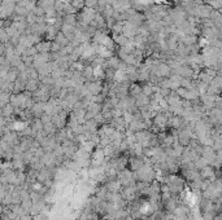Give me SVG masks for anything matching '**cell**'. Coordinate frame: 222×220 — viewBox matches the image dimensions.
I'll use <instances>...</instances> for the list:
<instances>
[{
    "label": "cell",
    "instance_id": "ba28073f",
    "mask_svg": "<svg viewBox=\"0 0 222 220\" xmlns=\"http://www.w3.org/2000/svg\"><path fill=\"white\" fill-rule=\"evenodd\" d=\"M144 220H149V219H144Z\"/></svg>",
    "mask_w": 222,
    "mask_h": 220
},
{
    "label": "cell",
    "instance_id": "277c9868",
    "mask_svg": "<svg viewBox=\"0 0 222 220\" xmlns=\"http://www.w3.org/2000/svg\"><path fill=\"white\" fill-rule=\"evenodd\" d=\"M135 101H137V106L139 109H143V107H146L149 105V101H151V97L146 96L144 93L139 95L138 97H135Z\"/></svg>",
    "mask_w": 222,
    "mask_h": 220
},
{
    "label": "cell",
    "instance_id": "3957f363",
    "mask_svg": "<svg viewBox=\"0 0 222 220\" xmlns=\"http://www.w3.org/2000/svg\"><path fill=\"white\" fill-rule=\"evenodd\" d=\"M105 188H107L110 193H121L122 190V184L118 181V180H114V181H107L104 184Z\"/></svg>",
    "mask_w": 222,
    "mask_h": 220
},
{
    "label": "cell",
    "instance_id": "5b68a950",
    "mask_svg": "<svg viewBox=\"0 0 222 220\" xmlns=\"http://www.w3.org/2000/svg\"><path fill=\"white\" fill-rule=\"evenodd\" d=\"M142 93H143V87L139 83H131V86L129 88V95L133 97H138Z\"/></svg>",
    "mask_w": 222,
    "mask_h": 220
},
{
    "label": "cell",
    "instance_id": "7a4b0ae2",
    "mask_svg": "<svg viewBox=\"0 0 222 220\" xmlns=\"http://www.w3.org/2000/svg\"><path fill=\"white\" fill-rule=\"evenodd\" d=\"M40 79H29L27 80V83H26V88H25V91H27V92H30V93H35V92L39 90L40 88Z\"/></svg>",
    "mask_w": 222,
    "mask_h": 220
},
{
    "label": "cell",
    "instance_id": "52a82bcc",
    "mask_svg": "<svg viewBox=\"0 0 222 220\" xmlns=\"http://www.w3.org/2000/svg\"><path fill=\"white\" fill-rule=\"evenodd\" d=\"M33 220H48V218H47V215H46V214L39 212V214L33 215Z\"/></svg>",
    "mask_w": 222,
    "mask_h": 220
},
{
    "label": "cell",
    "instance_id": "8992f818",
    "mask_svg": "<svg viewBox=\"0 0 222 220\" xmlns=\"http://www.w3.org/2000/svg\"><path fill=\"white\" fill-rule=\"evenodd\" d=\"M55 42H56V43H59L61 47H68V46L70 44V40H69V39H68V38H66V36H65L61 31H60L59 34H57V36L55 38Z\"/></svg>",
    "mask_w": 222,
    "mask_h": 220
},
{
    "label": "cell",
    "instance_id": "6da1fadb",
    "mask_svg": "<svg viewBox=\"0 0 222 220\" xmlns=\"http://www.w3.org/2000/svg\"><path fill=\"white\" fill-rule=\"evenodd\" d=\"M144 164H146V158L144 157H137V155L129 157V167L127 168H130L133 172L139 171Z\"/></svg>",
    "mask_w": 222,
    "mask_h": 220
}]
</instances>
